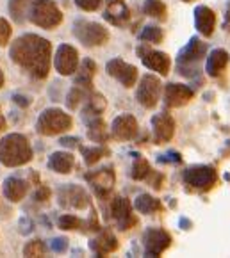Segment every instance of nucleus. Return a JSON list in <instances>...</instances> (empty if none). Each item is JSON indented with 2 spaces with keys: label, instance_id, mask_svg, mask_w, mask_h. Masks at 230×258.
Here are the masks:
<instances>
[{
  "label": "nucleus",
  "instance_id": "obj_1",
  "mask_svg": "<svg viewBox=\"0 0 230 258\" xmlns=\"http://www.w3.org/2000/svg\"><path fill=\"white\" fill-rule=\"evenodd\" d=\"M9 57L34 79H46L52 66V45L38 34H22L11 43Z\"/></svg>",
  "mask_w": 230,
  "mask_h": 258
},
{
  "label": "nucleus",
  "instance_id": "obj_2",
  "mask_svg": "<svg viewBox=\"0 0 230 258\" xmlns=\"http://www.w3.org/2000/svg\"><path fill=\"white\" fill-rule=\"evenodd\" d=\"M32 148L23 134H8L0 139V164L6 167H18L32 160Z\"/></svg>",
  "mask_w": 230,
  "mask_h": 258
},
{
  "label": "nucleus",
  "instance_id": "obj_3",
  "mask_svg": "<svg viewBox=\"0 0 230 258\" xmlns=\"http://www.w3.org/2000/svg\"><path fill=\"white\" fill-rule=\"evenodd\" d=\"M73 126V119L68 112H65L63 109L58 107H50L45 109L39 114L38 121H36V130L41 136H58L66 130H70Z\"/></svg>",
  "mask_w": 230,
  "mask_h": 258
},
{
  "label": "nucleus",
  "instance_id": "obj_4",
  "mask_svg": "<svg viewBox=\"0 0 230 258\" xmlns=\"http://www.w3.org/2000/svg\"><path fill=\"white\" fill-rule=\"evenodd\" d=\"M207 53V45L195 38L189 39V43L184 46V48L179 52V57H177V66H179V73L186 77H195L198 75V64L203 57Z\"/></svg>",
  "mask_w": 230,
  "mask_h": 258
},
{
  "label": "nucleus",
  "instance_id": "obj_5",
  "mask_svg": "<svg viewBox=\"0 0 230 258\" xmlns=\"http://www.w3.org/2000/svg\"><path fill=\"white\" fill-rule=\"evenodd\" d=\"M29 20L41 29H55L61 25L63 13L52 0H32L29 9Z\"/></svg>",
  "mask_w": 230,
  "mask_h": 258
},
{
  "label": "nucleus",
  "instance_id": "obj_6",
  "mask_svg": "<svg viewBox=\"0 0 230 258\" xmlns=\"http://www.w3.org/2000/svg\"><path fill=\"white\" fill-rule=\"evenodd\" d=\"M73 34L84 46H102L109 41V31L102 23L88 22V20H77L73 23Z\"/></svg>",
  "mask_w": 230,
  "mask_h": 258
},
{
  "label": "nucleus",
  "instance_id": "obj_7",
  "mask_svg": "<svg viewBox=\"0 0 230 258\" xmlns=\"http://www.w3.org/2000/svg\"><path fill=\"white\" fill-rule=\"evenodd\" d=\"M186 185L196 190H209L216 185L218 182V173L214 167L205 166V164H198V166H191L182 173Z\"/></svg>",
  "mask_w": 230,
  "mask_h": 258
},
{
  "label": "nucleus",
  "instance_id": "obj_8",
  "mask_svg": "<svg viewBox=\"0 0 230 258\" xmlns=\"http://www.w3.org/2000/svg\"><path fill=\"white\" fill-rule=\"evenodd\" d=\"M159 95H161V80L152 73H146L141 77L138 86V93L136 98L145 109H153L159 102Z\"/></svg>",
  "mask_w": 230,
  "mask_h": 258
},
{
  "label": "nucleus",
  "instance_id": "obj_9",
  "mask_svg": "<svg viewBox=\"0 0 230 258\" xmlns=\"http://www.w3.org/2000/svg\"><path fill=\"white\" fill-rule=\"evenodd\" d=\"M145 256H161L171 246V235L162 228H148L143 233Z\"/></svg>",
  "mask_w": 230,
  "mask_h": 258
},
{
  "label": "nucleus",
  "instance_id": "obj_10",
  "mask_svg": "<svg viewBox=\"0 0 230 258\" xmlns=\"http://www.w3.org/2000/svg\"><path fill=\"white\" fill-rule=\"evenodd\" d=\"M138 55L141 57L143 64L146 66L152 72H157L159 75H168L169 73V66H171V61H169L168 53L159 52V50H153L146 45H139L138 46Z\"/></svg>",
  "mask_w": 230,
  "mask_h": 258
},
{
  "label": "nucleus",
  "instance_id": "obj_11",
  "mask_svg": "<svg viewBox=\"0 0 230 258\" xmlns=\"http://www.w3.org/2000/svg\"><path fill=\"white\" fill-rule=\"evenodd\" d=\"M54 68L59 75L68 77L73 75L79 68V52L75 46L72 45H59V48L55 50L54 57Z\"/></svg>",
  "mask_w": 230,
  "mask_h": 258
},
{
  "label": "nucleus",
  "instance_id": "obj_12",
  "mask_svg": "<svg viewBox=\"0 0 230 258\" xmlns=\"http://www.w3.org/2000/svg\"><path fill=\"white\" fill-rule=\"evenodd\" d=\"M105 70L111 77H114L123 88H134L136 82H138V68L134 64H129V62L122 61V59H111V61L105 64Z\"/></svg>",
  "mask_w": 230,
  "mask_h": 258
},
{
  "label": "nucleus",
  "instance_id": "obj_13",
  "mask_svg": "<svg viewBox=\"0 0 230 258\" xmlns=\"http://www.w3.org/2000/svg\"><path fill=\"white\" fill-rule=\"evenodd\" d=\"M59 196V203L65 209H77L82 210L86 207H89L91 200H89V194L82 189L81 185H63L58 192Z\"/></svg>",
  "mask_w": 230,
  "mask_h": 258
},
{
  "label": "nucleus",
  "instance_id": "obj_14",
  "mask_svg": "<svg viewBox=\"0 0 230 258\" xmlns=\"http://www.w3.org/2000/svg\"><path fill=\"white\" fill-rule=\"evenodd\" d=\"M86 180L93 185L96 196L105 200V198L111 194L112 185H114V180H116L114 169H112L111 166H105V167H102V169L91 171V173L86 175Z\"/></svg>",
  "mask_w": 230,
  "mask_h": 258
},
{
  "label": "nucleus",
  "instance_id": "obj_15",
  "mask_svg": "<svg viewBox=\"0 0 230 258\" xmlns=\"http://www.w3.org/2000/svg\"><path fill=\"white\" fill-rule=\"evenodd\" d=\"M111 216L118 221L120 230H123V232L131 230V228H134L136 224H138V217L132 214V205L127 198H122V196L112 198Z\"/></svg>",
  "mask_w": 230,
  "mask_h": 258
},
{
  "label": "nucleus",
  "instance_id": "obj_16",
  "mask_svg": "<svg viewBox=\"0 0 230 258\" xmlns=\"http://www.w3.org/2000/svg\"><path fill=\"white\" fill-rule=\"evenodd\" d=\"M152 132H153V141L155 145H164L169 143L175 136V121L169 114L159 112L153 114L152 118Z\"/></svg>",
  "mask_w": 230,
  "mask_h": 258
},
{
  "label": "nucleus",
  "instance_id": "obj_17",
  "mask_svg": "<svg viewBox=\"0 0 230 258\" xmlns=\"http://www.w3.org/2000/svg\"><path fill=\"white\" fill-rule=\"evenodd\" d=\"M138 121L132 114H120L111 125V134L118 141H131L138 136Z\"/></svg>",
  "mask_w": 230,
  "mask_h": 258
},
{
  "label": "nucleus",
  "instance_id": "obj_18",
  "mask_svg": "<svg viewBox=\"0 0 230 258\" xmlns=\"http://www.w3.org/2000/svg\"><path fill=\"white\" fill-rule=\"evenodd\" d=\"M195 96V91H193L189 86L186 84H177V82H171L168 84L164 88V103L166 107H182L186 103H189V100Z\"/></svg>",
  "mask_w": 230,
  "mask_h": 258
},
{
  "label": "nucleus",
  "instance_id": "obj_19",
  "mask_svg": "<svg viewBox=\"0 0 230 258\" xmlns=\"http://www.w3.org/2000/svg\"><path fill=\"white\" fill-rule=\"evenodd\" d=\"M89 249L96 256H107L118 249V239L114 237V233H111V230H104L95 239L89 240Z\"/></svg>",
  "mask_w": 230,
  "mask_h": 258
},
{
  "label": "nucleus",
  "instance_id": "obj_20",
  "mask_svg": "<svg viewBox=\"0 0 230 258\" xmlns=\"http://www.w3.org/2000/svg\"><path fill=\"white\" fill-rule=\"evenodd\" d=\"M195 25L196 31L205 38H211L216 29V15L207 6H198L195 9Z\"/></svg>",
  "mask_w": 230,
  "mask_h": 258
},
{
  "label": "nucleus",
  "instance_id": "obj_21",
  "mask_svg": "<svg viewBox=\"0 0 230 258\" xmlns=\"http://www.w3.org/2000/svg\"><path fill=\"white\" fill-rule=\"evenodd\" d=\"M104 18L116 27L125 25V22H129V18H131V11L127 8L125 0H107V9L104 13Z\"/></svg>",
  "mask_w": 230,
  "mask_h": 258
},
{
  "label": "nucleus",
  "instance_id": "obj_22",
  "mask_svg": "<svg viewBox=\"0 0 230 258\" xmlns=\"http://www.w3.org/2000/svg\"><path fill=\"white\" fill-rule=\"evenodd\" d=\"M228 64V52L225 48H214L207 55V62H205V72L209 77H219L221 72Z\"/></svg>",
  "mask_w": 230,
  "mask_h": 258
},
{
  "label": "nucleus",
  "instance_id": "obj_23",
  "mask_svg": "<svg viewBox=\"0 0 230 258\" xmlns=\"http://www.w3.org/2000/svg\"><path fill=\"white\" fill-rule=\"evenodd\" d=\"M29 190V182L27 180H22L18 176H11V178H6L4 182V196L8 198L11 203L22 202L25 194Z\"/></svg>",
  "mask_w": 230,
  "mask_h": 258
},
{
  "label": "nucleus",
  "instance_id": "obj_24",
  "mask_svg": "<svg viewBox=\"0 0 230 258\" xmlns=\"http://www.w3.org/2000/svg\"><path fill=\"white\" fill-rule=\"evenodd\" d=\"M46 166H48V169L55 171L59 175H68L75 166V157L70 152H54L48 157Z\"/></svg>",
  "mask_w": 230,
  "mask_h": 258
},
{
  "label": "nucleus",
  "instance_id": "obj_25",
  "mask_svg": "<svg viewBox=\"0 0 230 258\" xmlns=\"http://www.w3.org/2000/svg\"><path fill=\"white\" fill-rule=\"evenodd\" d=\"M88 121V137L93 143H105L109 139V130L105 121L100 116H93L91 119H86Z\"/></svg>",
  "mask_w": 230,
  "mask_h": 258
},
{
  "label": "nucleus",
  "instance_id": "obj_26",
  "mask_svg": "<svg viewBox=\"0 0 230 258\" xmlns=\"http://www.w3.org/2000/svg\"><path fill=\"white\" fill-rule=\"evenodd\" d=\"M77 75H75V84L79 86H84V88H91L93 86V79L96 75V64L91 59H82V64H79L77 68Z\"/></svg>",
  "mask_w": 230,
  "mask_h": 258
},
{
  "label": "nucleus",
  "instance_id": "obj_27",
  "mask_svg": "<svg viewBox=\"0 0 230 258\" xmlns=\"http://www.w3.org/2000/svg\"><path fill=\"white\" fill-rule=\"evenodd\" d=\"M134 207L139 214L150 216V214H153V212H159V210L162 209V203H161V200L150 196V194H139V196L136 198Z\"/></svg>",
  "mask_w": 230,
  "mask_h": 258
},
{
  "label": "nucleus",
  "instance_id": "obj_28",
  "mask_svg": "<svg viewBox=\"0 0 230 258\" xmlns=\"http://www.w3.org/2000/svg\"><path fill=\"white\" fill-rule=\"evenodd\" d=\"M8 9L11 18L16 23H23L29 20V9H31V0H9Z\"/></svg>",
  "mask_w": 230,
  "mask_h": 258
},
{
  "label": "nucleus",
  "instance_id": "obj_29",
  "mask_svg": "<svg viewBox=\"0 0 230 258\" xmlns=\"http://www.w3.org/2000/svg\"><path fill=\"white\" fill-rule=\"evenodd\" d=\"M86 100H88V105L84 109V118H88V116H100L105 110V107H107L104 95H100V93L91 91Z\"/></svg>",
  "mask_w": 230,
  "mask_h": 258
},
{
  "label": "nucleus",
  "instance_id": "obj_30",
  "mask_svg": "<svg viewBox=\"0 0 230 258\" xmlns=\"http://www.w3.org/2000/svg\"><path fill=\"white\" fill-rule=\"evenodd\" d=\"M143 11L145 15H148L150 18H155L159 22H164L168 18V8L162 0H145V6H143Z\"/></svg>",
  "mask_w": 230,
  "mask_h": 258
},
{
  "label": "nucleus",
  "instance_id": "obj_31",
  "mask_svg": "<svg viewBox=\"0 0 230 258\" xmlns=\"http://www.w3.org/2000/svg\"><path fill=\"white\" fill-rule=\"evenodd\" d=\"M89 93H91V88H84V86L75 84L68 91V96H66V105H68V109H72V110L77 109V107L88 98Z\"/></svg>",
  "mask_w": 230,
  "mask_h": 258
},
{
  "label": "nucleus",
  "instance_id": "obj_32",
  "mask_svg": "<svg viewBox=\"0 0 230 258\" xmlns=\"http://www.w3.org/2000/svg\"><path fill=\"white\" fill-rule=\"evenodd\" d=\"M81 153L88 166H95L100 159L111 155L109 148H105V146H91V148H89V146H81Z\"/></svg>",
  "mask_w": 230,
  "mask_h": 258
},
{
  "label": "nucleus",
  "instance_id": "obj_33",
  "mask_svg": "<svg viewBox=\"0 0 230 258\" xmlns=\"http://www.w3.org/2000/svg\"><path fill=\"white\" fill-rule=\"evenodd\" d=\"M152 173V167H150L148 160L143 159L141 155L136 157L134 164H132V169H131V176L132 180H136V182H139V180H145L146 176Z\"/></svg>",
  "mask_w": 230,
  "mask_h": 258
},
{
  "label": "nucleus",
  "instance_id": "obj_34",
  "mask_svg": "<svg viewBox=\"0 0 230 258\" xmlns=\"http://www.w3.org/2000/svg\"><path fill=\"white\" fill-rule=\"evenodd\" d=\"M141 41H146V43H153V45H159L162 43L164 39V32H162L161 27H153V25H146L143 29V32L139 34Z\"/></svg>",
  "mask_w": 230,
  "mask_h": 258
},
{
  "label": "nucleus",
  "instance_id": "obj_35",
  "mask_svg": "<svg viewBox=\"0 0 230 258\" xmlns=\"http://www.w3.org/2000/svg\"><path fill=\"white\" fill-rule=\"evenodd\" d=\"M84 224L86 223H82V221L77 216H73V214H65V216H61L58 221V226L61 228V230H66V232H72V230H82Z\"/></svg>",
  "mask_w": 230,
  "mask_h": 258
},
{
  "label": "nucleus",
  "instance_id": "obj_36",
  "mask_svg": "<svg viewBox=\"0 0 230 258\" xmlns=\"http://www.w3.org/2000/svg\"><path fill=\"white\" fill-rule=\"evenodd\" d=\"M46 253V246L43 240L39 239H34L31 240V242L25 244V247H23V256H45Z\"/></svg>",
  "mask_w": 230,
  "mask_h": 258
},
{
  "label": "nucleus",
  "instance_id": "obj_37",
  "mask_svg": "<svg viewBox=\"0 0 230 258\" xmlns=\"http://www.w3.org/2000/svg\"><path fill=\"white\" fill-rule=\"evenodd\" d=\"M11 25H9V22L6 18H0V48L2 46H6L9 43V39H11Z\"/></svg>",
  "mask_w": 230,
  "mask_h": 258
},
{
  "label": "nucleus",
  "instance_id": "obj_38",
  "mask_svg": "<svg viewBox=\"0 0 230 258\" xmlns=\"http://www.w3.org/2000/svg\"><path fill=\"white\" fill-rule=\"evenodd\" d=\"M104 0H75V6L82 11H96Z\"/></svg>",
  "mask_w": 230,
  "mask_h": 258
},
{
  "label": "nucleus",
  "instance_id": "obj_39",
  "mask_svg": "<svg viewBox=\"0 0 230 258\" xmlns=\"http://www.w3.org/2000/svg\"><path fill=\"white\" fill-rule=\"evenodd\" d=\"M50 249L54 251V253H65L68 249V239H65V237H54V239L50 240Z\"/></svg>",
  "mask_w": 230,
  "mask_h": 258
},
{
  "label": "nucleus",
  "instance_id": "obj_40",
  "mask_svg": "<svg viewBox=\"0 0 230 258\" xmlns=\"http://www.w3.org/2000/svg\"><path fill=\"white\" fill-rule=\"evenodd\" d=\"M50 196H52V190H50V187L39 185V183H38V189H36V192H34V202L45 203V202H48V200H50Z\"/></svg>",
  "mask_w": 230,
  "mask_h": 258
},
{
  "label": "nucleus",
  "instance_id": "obj_41",
  "mask_svg": "<svg viewBox=\"0 0 230 258\" xmlns=\"http://www.w3.org/2000/svg\"><path fill=\"white\" fill-rule=\"evenodd\" d=\"M159 162H173V164H181L182 157L177 152H168L164 155H159Z\"/></svg>",
  "mask_w": 230,
  "mask_h": 258
},
{
  "label": "nucleus",
  "instance_id": "obj_42",
  "mask_svg": "<svg viewBox=\"0 0 230 258\" xmlns=\"http://www.w3.org/2000/svg\"><path fill=\"white\" fill-rule=\"evenodd\" d=\"M32 230H34V224H32V221L29 219V217H23V219L20 221V233L27 235V233H31Z\"/></svg>",
  "mask_w": 230,
  "mask_h": 258
},
{
  "label": "nucleus",
  "instance_id": "obj_43",
  "mask_svg": "<svg viewBox=\"0 0 230 258\" xmlns=\"http://www.w3.org/2000/svg\"><path fill=\"white\" fill-rule=\"evenodd\" d=\"M13 102H15L16 105H20V107H29V105H31V100H29L27 96H23V95H13Z\"/></svg>",
  "mask_w": 230,
  "mask_h": 258
},
{
  "label": "nucleus",
  "instance_id": "obj_44",
  "mask_svg": "<svg viewBox=\"0 0 230 258\" xmlns=\"http://www.w3.org/2000/svg\"><path fill=\"white\" fill-rule=\"evenodd\" d=\"M77 143H79L77 137H63V139L59 141V145L66 146V148H73V146H77Z\"/></svg>",
  "mask_w": 230,
  "mask_h": 258
},
{
  "label": "nucleus",
  "instance_id": "obj_45",
  "mask_svg": "<svg viewBox=\"0 0 230 258\" xmlns=\"http://www.w3.org/2000/svg\"><path fill=\"white\" fill-rule=\"evenodd\" d=\"M179 223H181V226H184V230H191V226H193V223L188 219V217H181Z\"/></svg>",
  "mask_w": 230,
  "mask_h": 258
},
{
  "label": "nucleus",
  "instance_id": "obj_46",
  "mask_svg": "<svg viewBox=\"0 0 230 258\" xmlns=\"http://www.w3.org/2000/svg\"><path fill=\"white\" fill-rule=\"evenodd\" d=\"M225 29L230 32V4L226 8V13H225Z\"/></svg>",
  "mask_w": 230,
  "mask_h": 258
},
{
  "label": "nucleus",
  "instance_id": "obj_47",
  "mask_svg": "<svg viewBox=\"0 0 230 258\" xmlns=\"http://www.w3.org/2000/svg\"><path fill=\"white\" fill-rule=\"evenodd\" d=\"M4 128H6V119L2 118V116H0V132H2Z\"/></svg>",
  "mask_w": 230,
  "mask_h": 258
},
{
  "label": "nucleus",
  "instance_id": "obj_48",
  "mask_svg": "<svg viewBox=\"0 0 230 258\" xmlns=\"http://www.w3.org/2000/svg\"><path fill=\"white\" fill-rule=\"evenodd\" d=\"M4 86V73H2V70H0V88Z\"/></svg>",
  "mask_w": 230,
  "mask_h": 258
},
{
  "label": "nucleus",
  "instance_id": "obj_49",
  "mask_svg": "<svg viewBox=\"0 0 230 258\" xmlns=\"http://www.w3.org/2000/svg\"><path fill=\"white\" fill-rule=\"evenodd\" d=\"M182 2H193V0H182Z\"/></svg>",
  "mask_w": 230,
  "mask_h": 258
}]
</instances>
